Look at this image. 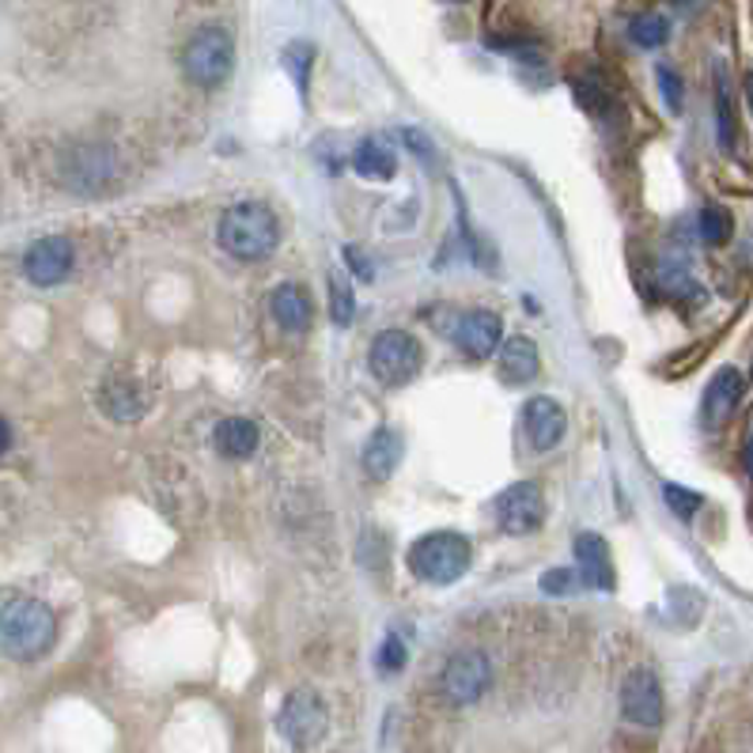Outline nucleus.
Listing matches in <instances>:
<instances>
[{
  "instance_id": "f257e3e1",
  "label": "nucleus",
  "mask_w": 753,
  "mask_h": 753,
  "mask_svg": "<svg viewBox=\"0 0 753 753\" xmlns=\"http://www.w3.org/2000/svg\"><path fill=\"white\" fill-rule=\"evenodd\" d=\"M57 640V617L38 599H12L0 610V648L4 656L31 663L43 659Z\"/></svg>"
},
{
  "instance_id": "f03ea898",
  "label": "nucleus",
  "mask_w": 753,
  "mask_h": 753,
  "mask_svg": "<svg viewBox=\"0 0 753 753\" xmlns=\"http://www.w3.org/2000/svg\"><path fill=\"white\" fill-rule=\"evenodd\" d=\"M280 220L266 201H239L220 217V246L239 262H258L277 251Z\"/></svg>"
},
{
  "instance_id": "7ed1b4c3",
  "label": "nucleus",
  "mask_w": 753,
  "mask_h": 753,
  "mask_svg": "<svg viewBox=\"0 0 753 753\" xmlns=\"http://www.w3.org/2000/svg\"><path fill=\"white\" fill-rule=\"evenodd\" d=\"M470 560H474V549L462 534L454 531H436L420 542H413L409 549V568L417 579L436 587H447L454 579H462L470 572Z\"/></svg>"
},
{
  "instance_id": "20e7f679",
  "label": "nucleus",
  "mask_w": 753,
  "mask_h": 753,
  "mask_svg": "<svg viewBox=\"0 0 753 753\" xmlns=\"http://www.w3.org/2000/svg\"><path fill=\"white\" fill-rule=\"evenodd\" d=\"M182 69H186V77L194 80L197 88H220L223 80L231 77V69H235V43H231L228 31H220V27L197 31V35L186 43Z\"/></svg>"
},
{
  "instance_id": "39448f33",
  "label": "nucleus",
  "mask_w": 753,
  "mask_h": 753,
  "mask_svg": "<svg viewBox=\"0 0 753 753\" xmlns=\"http://www.w3.org/2000/svg\"><path fill=\"white\" fill-rule=\"evenodd\" d=\"M425 363V352H420V341L405 329H383V334L371 341V371H375L379 383L386 386H402L409 383L413 375Z\"/></svg>"
},
{
  "instance_id": "423d86ee",
  "label": "nucleus",
  "mask_w": 753,
  "mask_h": 753,
  "mask_svg": "<svg viewBox=\"0 0 753 753\" xmlns=\"http://www.w3.org/2000/svg\"><path fill=\"white\" fill-rule=\"evenodd\" d=\"M277 731L292 742L296 750H311L314 742L326 734V705L318 700V693L311 690H296L285 700L277 716Z\"/></svg>"
},
{
  "instance_id": "0eeeda50",
  "label": "nucleus",
  "mask_w": 753,
  "mask_h": 753,
  "mask_svg": "<svg viewBox=\"0 0 753 753\" xmlns=\"http://www.w3.org/2000/svg\"><path fill=\"white\" fill-rule=\"evenodd\" d=\"M496 523L503 534L523 537L545 523V496L534 482H519L496 496Z\"/></svg>"
},
{
  "instance_id": "6e6552de",
  "label": "nucleus",
  "mask_w": 753,
  "mask_h": 753,
  "mask_svg": "<svg viewBox=\"0 0 753 753\" xmlns=\"http://www.w3.org/2000/svg\"><path fill=\"white\" fill-rule=\"evenodd\" d=\"M621 716L636 727L663 723V685L651 670H633L621 685Z\"/></svg>"
},
{
  "instance_id": "1a4fd4ad",
  "label": "nucleus",
  "mask_w": 753,
  "mask_h": 753,
  "mask_svg": "<svg viewBox=\"0 0 753 753\" xmlns=\"http://www.w3.org/2000/svg\"><path fill=\"white\" fill-rule=\"evenodd\" d=\"M493 682V667L482 651H462L454 656L451 663L443 667V693L454 700V705H474L482 700V693Z\"/></svg>"
},
{
  "instance_id": "9d476101",
  "label": "nucleus",
  "mask_w": 753,
  "mask_h": 753,
  "mask_svg": "<svg viewBox=\"0 0 753 753\" xmlns=\"http://www.w3.org/2000/svg\"><path fill=\"white\" fill-rule=\"evenodd\" d=\"M69 269H72V246H69V239H61V235L38 239V243L27 251V258H23V273H27V280H35L38 288L61 285V280L69 277Z\"/></svg>"
},
{
  "instance_id": "9b49d317",
  "label": "nucleus",
  "mask_w": 753,
  "mask_h": 753,
  "mask_svg": "<svg viewBox=\"0 0 753 753\" xmlns=\"http://www.w3.org/2000/svg\"><path fill=\"white\" fill-rule=\"evenodd\" d=\"M523 428H526V440L534 443V451H549V447H557L565 440L568 417H565V409H560V402L537 394V398L523 405Z\"/></svg>"
},
{
  "instance_id": "f8f14e48",
  "label": "nucleus",
  "mask_w": 753,
  "mask_h": 753,
  "mask_svg": "<svg viewBox=\"0 0 753 753\" xmlns=\"http://www.w3.org/2000/svg\"><path fill=\"white\" fill-rule=\"evenodd\" d=\"M576 565H579V583L594 587V591H610L614 587V565H610V545L599 534L583 531L572 542Z\"/></svg>"
},
{
  "instance_id": "ddd939ff",
  "label": "nucleus",
  "mask_w": 753,
  "mask_h": 753,
  "mask_svg": "<svg viewBox=\"0 0 753 753\" xmlns=\"http://www.w3.org/2000/svg\"><path fill=\"white\" fill-rule=\"evenodd\" d=\"M500 337H503V322L496 318L493 311H470V314H462L459 326H454V341H459V349L477 356V360L500 349Z\"/></svg>"
},
{
  "instance_id": "4468645a",
  "label": "nucleus",
  "mask_w": 753,
  "mask_h": 753,
  "mask_svg": "<svg viewBox=\"0 0 753 753\" xmlns=\"http://www.w3.org/2000/svg\"><path fill=\"white\" fill-rule=\"evenodd\" d=\"M742 391H746V379H742L739 368H719L716 375H711L708 391H705V425L708 428H719L727 417L734 413V405L742 402Z\"/></svg>"
},
{
  "instance_id": "2eb2a0df",
  "label": "nucleus",
  "mask_w": 753,
  "mask_h": 753,
  "mask_svg": "<svg viewBox=\"0 0 753 753\" xmlns=\"http://www.w3.org/2000/svg\"><path fill=\"white\" fill-rule=\"evenodd\" d=\"M114 171V160L106 148H77V152L69 155V167H65V178H69L72 189H80V194H91V189H99L106 178H111Z\"/></svg>"
},
{
  "instance_id": "dca6fc26",
  "label": "nucleus",
  "mask_w": 753,
  "mask_h": 753,
  "mask_svg": "<svg viewBox=\"0 0 753 753\" xmlns=\"http://www.w3.org/2000/svg\"><path fill=\"white\" fill-rule=\"evenodd\" d=\"M212 443H217V451L223 454V459L231 462H243L251 459L254 451H258L262 436H258V425L246 417H228L217 425V432H212Z\"/></svg>"
},
{
  "instance_id": "f3484780",
  "label": "nucleus",
  "mask_w": 753,
  "mask_h": 753,
  "mask_svg": "<svg viewBox=\"0 0 753 753\" xmlns=\"http://www.w3.org/2000/svg\"><path fill=\"white\" fill-rule=\"evenodd\" d=\"M269 311H273V318L280 322V329H288V334H300V329L311 326V300L300 285L273 288Z\"/></svg>"
},
{
  "instance_id": "a211bd4d",
  "label": "nucleus",
  "mask_w": 753,
  "mask_h": 753,
  "mask_svg": "<svg viewBox=\"0 0 753 753\" xmlns=\"http://www.w3.org/2000/svg\"><path fill=\"white\" fill-rule=\"evenodd\" d=\"M542 368V356H537V345L531 337H508L500 345V375L508 383H531Z\"/></svg>"
},
{
  "instance_id": "6ab92c4d",
  "label": "nucleus",
  "mask_w": 753,
  "mask_h": 753,
  "mask_svg": "<svg viewBox=\"0 0 753 753\" xmlns=\"http://www.w3.org/2000/svg\"><path fill=\"white\" fill-rule=\"evenodd\" d=\"M398 462H402V436L391 432V428H379L368 440V447H363V470L375 482H386L398 470Z\"/></svg>"
},
{
  "instance_id": "aec40b11",
  "label": "nucleus",
  "mask_w": 753,
  "mask_h": 753,
  "mask_svg": "<svg viewBox=\"0 0 753 753\" xmlns=\"http://www.w3.org/2000/svg\"><path fill=\"white\" fill-rule=\"evenodd\" d=\"M144 394L137 391V383H129V379H111V383L103 386V409L106 417L114 420H137L140 413H144Z\"/></svg>"
},
{
  "instance_id": "412c9836",
  "label": "nucleus",
  "mask_w": 753,
  "mask_h": 753,
  "mask_svg": "<svg viewBox=\"0 0 753 753\" xmlns=\"http://www.w3.org/2000/svg\"><path fill=\"white\" fill-rule=\"evenodd\" d=\"M352 167L360 178L391 182L394 171H398V163H394V152L386 144H379V140H363V144L352 152Z\"/></svg>"
},
{
  "instance_id": "4be33fe9",
  "label": "nucleus",
  "mask_w": 753,
  "mask_h": 753,
  "mask_svg": "<svg viewBox=\"0 0 753 753\" xmlns=\"http://www.w3.org/2000/svg\"><path fill=\"white\" fill-rule=\"evenodd\" d=\"M329 314L337 326H352L356 318V296L345 273H329Z\"/></svg>"
},
{
  "instance_id": "5701e85b",
  "label": "nucleus",
  "mask_w": 753,
  "mask_h": 753,
  "mask_svg": "<svg viewBox=\"0 0 753 753\" xmlns=\"http://www.w3.org/2000/svg\"><path fill=\"white\" fill-rule=\"evenodd\" d=\"M697 228H700V239H705L708 246H723L727 239H731V212L727 209H719V205H705L700 209V220H697Z\"/></svg>"
},
{
  "instance_id": "b1692460",
  "label": "nucleus",
  "mask_w": 753,
  "mask_h": 753,
  "mask_svg": "<svg viewBox=\"0 0 753 753\" xmlns=\"http://www.w3.org/2000/svg\"><path fill=\"white\" fill-rule=\"evenodd\" d=\"M628 35H633V43H636V46L656 49V46H663L667 38H670V23L663 20V15L648 12V15H640V20H633V27H628Z\"/></svg>"
},
{
  "instance_id": "393cba45",
  "label": "nucleus",
  "mask_w": 753,
  "mask_h": 753,
  "mask_svg": "<svg viewBox=\"0 0 753 753\" xmlns=\"http://www.w3.org/2000/svg\"><path fill=\"white\" fill-rule=\"evenodd\" d=\"M716 121H719V144L731 152L734 148V114H731V95H727L723 72H719V84H716Z\"/></svg>"
},
{
  "instance_id": "a878e982",
  "label": "nucleus",
  "mask_w": 753,
  "mask_h": 753,
  "mask_svg": "<svg viewBox=\"0 0 753 753\" xmlns=\"http://www.w3.org/2000/svg\"><path fill=\"white\" fill-rule=\"evenodd\" d=\"M663 496H667V503H670V511L674 515H682V519H690V515H697L700 511V496L697 493H690V488H682V485H667L663 488Z\"/></svg>"
},
{
  "instance_id": "bb28decb",
  "label": "nucleus",
  "mask_w": 753,
  "mask_h": 753,
  "mask_svg": "<svg viewBox=\"0 0 753 753\" xmlns=\"http://www.w3.org/2000/svg\"><path fill=\"white\" fill-rule=\"evenodd\" d=\"M402 667H405V644L398 636H386V644L379 648V670L383 674H398Z\"/></svg>"
},
{
  "instance_id": "cd10ccee",
  "label": "nucleus",
  "mask_w": 753,
  "mask_h": 753,
  "mask_svg": "<svg viewBox=\"0 0 753 753\" xmlns=\"http://www.w3.org/2000/svg\"><path fill=\"white\" fill-rule=\"evenodd\" d=\"M285 65L292 69L296 84H300V91L308 88V65H311V46H288L285 54Z\"/></svg>"
},
{
  "instance_id": "c85d7f7f",
  "label": "nucleus",
  "mask_w": 753,
  "mask_h": 753,
  "mask_svg": "<svg viewBox=\"0 0 753 753\" xmlns=\"http://www.w3.org/2000/svg\"><path fill=\"white\" fill-rule=\"evenodd\" d=\"M576 99L587 106V114H606V106H610V99L602 95L591 80H576Z\"/></svg>"
},
{
  "instance_id": "c756f323",
  "label": "nucleus",
  "mask_w": 753,
  "mask_h": 753,
  "mask_svg": "<svg viewBox=\"0 0 753 753\" xmlns=\"http://www.w3.org/2000/svg\"><path fill=\"white\" fill-rule=\"evenodd\" d=\"M579 572H568V568H553V572L542 576V591L545 594H572Z\"/></svg>"
},
{
  "instance_id": "7c9ffc66",
  "label": "nucleus",
  "mask_w": 753,
  "mask_h": 753,
  "mask_svg": "<svg viewBox=\"0 0 753 753\" xmlns=\"http://www.w3.org/2000/svg\"><path fill=\"white\" fill-rule=\"evenodd\" d=\"M659 88H663V99L670 111H682V80H677V72H670L667 65H659Z\"/></svg>"
},
{
  "instance_id": "2f4dec72",
  "label": "nucleus",
  "mask_w": 753,
  "mask_h": 753,
  "mask_svg": "<svg viewBox=\"0 0 753 753\" xmlns=\"http://www.w3.org/2000/svg\"><path fill=\"white\" fill-rule=\"evenodd\" d=\"M345 258H349V266H352L356 277H360V280H371V273H375V269H371V258L360 251V246H349V251H345Z\"/></svg>"
},
{
  "instance_id": "473e14b6",
  "label": "nucleus",
  "mask_w": 753,
  "mask_h": 753,
  "mask_svg": "<svg viewBox=\"0 0 753 753\" xmlns=\"http://www.w3.org/2000/svg\"><path fill=\"white\" fill-rule=\"evenodd\" d=\"M8 443H12V428H8V420L0 417V451H8Z\"/></svg>"
},
{
  "instance_id": "72a5a7b5",
  "label": "nucleus",
  "mask_w": 753,
  "mask_h": 753,
  "mask_svg": "<svg viewBox=\"0 0 753 753\" xmlns=\"http://www.w3.org/2000/svg\"><path fill=\"white\" fill-rule=\"evenodd\" d=\"M742 462H746V474L753 477V436H750V443H746V451H742Z\"/></svg>"
},
{
  "instance_id": "f704fd0d",
  "label": "nucleus",
  "mask_w": 753,
  "mask_h": 753,
  "mask_svg": "<svg viewBox=\"0 0 753 753\" xmlns=\"http://www.w3.org/2000/svg\"><path fill=\"white\" fill-rule=\"evenodd\" d=\"M746 99H750V111H753V72H746Z\"/></svg>"
}]
</instances>
